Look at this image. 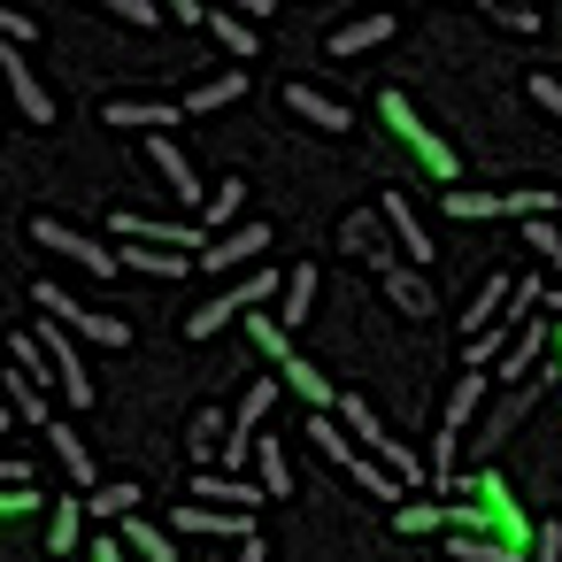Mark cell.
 I'll return each mask as SVG.
<instances>
[{
	"label": "cell",
	"mask_w": 562,
	"mask_h": 562,
	"mask_svg": "<svg viewBox=\"0 0 562 562\" xmlns=\"http://www.w3.org/2000/svg\"><path fill=\"white\" fill-rule=\"evenodd\" d=\"M378 216L393 224V239H401V255H408L416 270H431V232L416 224V209H408V193H401V186H385V201H378Z\"/></svg>",
	"instance_id": "9c48e42d"
},
{
	"label": "cell",
	"mask_w": 562,
	"mask_h": 562,
	"mask_svg": "<svg viewBox=\"0 0 562 562\" xmlns=\"http://www.w3.org/2000/svg\"><path fill=\"white\" fill-rule=\"evenodd\" d=\"M355 485H362V493H370V501H401V493H408V485H401V477H393V470H385V462H370V454H362V462H355Z\"/></svg>",
	"instance_id": "e575fe53"
},
{
	"label": "cell",
	"mask_w": 562,
	"mask_h": 562,
	"mask_svg": "<svg viewBox=\"0 0 562 562\" xmlns=\"http://www.w3.org/2000/svg\"><path fill=\"white\" fill-rule=\"evenodd\" d=\"M86 516H109V524H124V516H139V485H132V477H116V485H101V493H86Z\"/></svg>",
	"instance_id": "d4e9b609"
},
{
	"label": "cell",
	"mask_w": 562,
	"mask_h": 562,
	"mask_svg": "<svg viewBox=\"0 0 562 562\" xmlns=\"http://www.w3.org/2000/svg\"><path fill=\"white\" fill-rule=\"evenodd\" d=\"M32 239H40V247H55V255H70V262H86L93 278H116V270H124L101 239H86V232H70V224H55V216H32Z\"/></svg>",
	"instance_id": "3957f363"
},
{
	"label": "cell",
	"mask_w": 562,
	"mask_h": 562,
	"mask_svg": "<svg viewBox=\"0 0 562 562\" xmlns=\"http://www.w3.org/2000/svg\"><path fill=\"white\" fill-rule=\"evenodd\" d=\"M101 124H116V132H139V124H147V132H155V124H186V109H170V101H124V93H116V101H101ZM155 139H162V132H155Z\"/></svg>",
	"instance_id": "7c38bea8"
},
{
	"label": "cell",
	"mask_w": 562,
	"mask_h": 562,
	"mask_svg": "<svg viewBox=\"0 0 562 562\" xmlns=\"http://www.w3.org/2000/svg\"><path fill=\"white\" fill-rule=\"evenodd\" d=\"M124 262H132V270H147V278H186V262H193V255H162V247H124Z\"/></svg>",
	"instance_id": "d6a6232c"
},
{
	"label": "cell",
	"mask_w": 562,
	"mask_h": 562,
	"mask_svg": "<svg viewBox=\"0 0 562 562\" xmlns=\"http://www.w3.org/2000/svg\"><path fill=\"white\" fill-rule=\"evenodd\" d=\"M186 493H193L201 508H232V516H255V501H270L255 477H232V470H193Z\"/></svg>",
	"instance_id": "277c9868"
},
{
	"label": "cell",
	"mask_w": 562,
	"mask_h": 562,
	"mask_svg": "<svg viewBox=\"0 0 562 562\" xmlns=\"http://www.w3.org/2000/svg\"><path fill=\"white\" fill-rule=\"evenodd\" d=\"M147 155H155V170H162V178H170V193H178V201H186V209H209V186H201V178H193V162H186V147H178V139H170V132H162V139H155V147H147Z\"/></svg>",
	"instance_id": "30bf717a"
},
{
	"label": "cell",
	"mask_w": 562,
	"mask_h": 562,
	"mask_svg": "<svg viewBox=\"0 0 562 562\" xmlns=\"http://www.w3.org/2000/svg\"><path fill=\"white\" fill-rule=\"evenodd\" d=\"M378 116H385V124H393V132L424 155V162H431V178H454V147H447L439 132H424V124H416V109H408L401 93H378Z\"/></svg>",
	"instance_id": "7a4b0ae2"
},
{
	"label": "cell",
	"mask_w": 562,
	"mask_h": 562,
	"mask_svg": "<svg viewBox=\"0 0 562 562\" xmlns=\"http://www.w3.org/2000/svg\"><path fill=\"white\" fill-rule=\"evenodd\" d=\"M239 201H247V178L209 186V224H216V239H224V232H239Z\"/></svg>",
	"instance_id": "83f0119b"
},
{
	"label": "cell",
	"mask_w": 562,
	"mask_h": 562,
	"mask_svg": "<svg viewBox=\"0 0 562 562\" xmlns=\"http://www.w3.org/2000/svg\"><path fill=\"white\" fill-rule=\"evenodd\" d=\"M447 554H454V562H524V554H516L508 539H493V531H454Z\"/></svg>",
	"instance_id": "ffe728a7"
},
{
	"label": "cell",
	"mask_w": 562,
	"mask_h": 562,
	"mask_svg": "<svg viewBox=\"0 0 562 562\" xmlns=\"http://www.w3.org/2000/svg\"><path fill=\"white\" fill-rule=\"evenodd\" d=\"M308 301H316V270L301 262V270H285V308H278V324L301 331V324H308Z\"/></svg>",
	"instance_id": "7402d4cb"
},
{
	"label": "cell",
	"mask_w": 562,
	"mask_h": 562,
	"mask_svg": "<svg viewBox=\"0 0 562 562\" xmlns=\"http://www.w3.org/2000/svg\"><path fill=\"white\" fill-rule=\"evenodd\" d=\"M247 339H255V347H262V355H270V362H278V370H285V362H293V355H285V339H293V331H285V324H278V316H247Z\"/></svg>",
	"instance_id": "836d02e7"
},
{
	"label": "cell",
	"mask_w": 562,
	"mask_h": 562,
	"mask_svg": "<svg viewBox=\"0 0 562 562\" xmlns=\"http://www.w3.org/2000/svg\"><path fill=\"white\" fill-rule=\"evenodd\" d=\"M32 308H47L55 324L86 331L93 347H132V324H124V316H109V308H86V301H70L63 285H32Z\"/></svg>",
	"instance_id": "6da1fadb"
},
{
	"label": "cell",
	"mask_w": 562,
	"mask_h": 562,
	"mask_svg": "<svg viewBox=\"0 0 562 562\" xmlns=\"http://www.w3.org/2000/svg\"><path fill=\"white\" fill-rule=\"evenodd\" d=\"M285 109H293V116H308L316 132H355V109H347L339 93L308 86V78H293V86H285Z\"/></svg>",
	"instance_id": "52a82bcc"
},
{
	"label": "cell",
	"mask_w": 562,
	"mask_h": 562,
	"mask_svg": "<svg viewBox=\"0 0 562 562\" xmlns=\"http://www.w3.org/2000/svg\"><path fill=\"white\" fill-rule=\"evenodd\" d=\"M109 16H124V24H155L162 9H155V0H109Z\"/></svg>",
	"instance_id": "74e56055"
},
{
	"label": "cell",
	"mask_w": 562,
	"mask_h": 562,
	"mask_svg": "<svg viewBox=\"0 0 562 562\" xmlns=\"http://www.w3.org/2000/svg\"><path fill=\"white\" fill-rule=\"evenodd\" d=\"M385 40H393V16L370 9V16H355V24L331 32V55H362V47H385Z\"/></svg>",
	"instance_id": "2e32d148"
},
{
	"label": "cell",
	"mask_w": 562,
	"mask_h": 562,
	"mask_svg": "<svg viewBox=\"0 0 562 562\" xmlns=\"http://www.w3.org/2000/svg\"><path fill=\"white\" fill-rule=\"evenodd\" d=\"M539 347H547V324H539V316H531V324H524V331H516V347H508V355H501V362H493V378H501V385H516V378H524V370H531V362H539Z\"/></svg>",
	"instance_id": "d6986e66"
},
{
	"label": "cell",
	"mask_w": 562,
	"mask_h": 562,
	"mask_svg": "<svg viewBox=\"0 0 562 562\" xmlns=\"http://www.w3.org/2000/svg\"><path fill=\"white\" fill-rule=\"evenodd\" d=\"M262 247H270V224H239V232H224L201 262H209V270H232V262H255Z\"/></svg>",
	"instance_id": "5bb4252c"
},
{
	"label": "cell",
	"mask_w": 562,
	"mask_h": 562,
	"mask_svg": "<svg viewBox=\"0 0 562 562\" xmlns=\"http://www.w3.org/2000/svg\"><path fill=\"white\" fill-rule=\"evenodd\" d=\"M378 278H385V301H393L401 316H431V270H416V262H385Z\"/></svg>",
	"instance_id": "8fae6325"
},
{
	"label": "cell",
	"mask_w": 562,
	"mask_h": 562,
	"mask_svg": "<svg viewBox=\"0 0 562 562\" xmlns=\"http://www.w3.org/2000/svg\"><path fill=\"white\" fill-rule=\"evenodd\" d=\"M78 524H86V493H63V508L47 524V554H78Z\"/></svg>",
	"instance_id": "484cf974"
},
{
	"label": "cell",
	"mask_w": 562,
	"mask_h": 562,
	"mask_svg": "<svg viewBox=\"0 0 562 562\" xmlns=\"http://www.w3.org/2000/svg\"><path fill=\"white\" fill-rule=\"evenodd\" d=\"M547 308H554V316H562V285H547Z\"/></svg>",
	"instance_id": "ee69618b"
},
{
	"label": "cell",
	"mask_w": 562,
	"mask_h": 562,
	"mask_svg": "<svg viewBox=\"0 0 562 562\" xmlns=\"http://www.w3.org/2000/svg\"><path fill=\"white\" fill-rule=\"evenodd\" d=\"M0 385H9V408H16V424H55L47 416V393H40V378H24V370H0Z\"/></svg>",
	"instance_id": "ac0fdd59"
},
{
	"label": "cell",
	"mask_w": 562,
	"mask_h": 562,
	"mask_svg": "<svg viewBox=\"0 0 562 562\" xmlns=\"http://www.w3.org/2000/svg\"><path fill=\"white\" fill-rule=\"evenodd\" d=\"M255 485L278 501V493H293V470H285V447L278 439H255Z\"/></svg>",
	"instance_id": "cb8c5ba5"
},
{
	"label": "cell",
	"mask_w": 562,
	"mask_h": 562,
	"mask_svg": "<svg viewBox=\"0 0 562 562\" xmlns=\"http://www.w3.org/2000/svg\"><path fill=\"white\" fill-rule=\"evenodd\" d=\"M554 362H562V324H554Z\"/></svg>",
	"instance_id": "f6af8a7d"
},
{
	"label": "cell",
	"mask_w": 562,
	"mask_h": 562,
	"mask_svg": "<svg viewBox=\"0 0 562 562\" xmlns=\"http://www.w3.org/2000/svg\"><path fill=\"white\" fill-rule=\"evenodd\" d=\"M186 447H193V454H209V470H216V462H224V447H232V424H224L216 408H201V416H193V431H186Z\"/></svg>",
	"instance_id": "603a6c76"
},
{
	"label": "cell",
	"mask_w": 562,
	"mask_h": 562,
	"mask_svg": "<svg viewBox=\"0 0 562 562\" xmlns=\"http://www.w3.org/2000/svg\"><path fill=\"white\" fill-rule=\"evenodd\" d=\"M270 401H278V378H255V385H247V401H239V416H232V431H239V439H255V424L270 416Z\"/></svg>",
	"instance_id": "f546056e"
},
{
	"label": "cell",
	"mask_w": 562,
	"mask_h": 562,
	"mask_svg": "<svg viewBox=\"0 0 562 562\" xmlns=\"http://www.w3.org/2000/svg\"><path fill=\"white\" fill-rule=\"evenodd\" d=\"M531 562H562V524H539V554Z\"/></svg>",
	"instance_id": "60d3db41"
},
{
	"label": "cell",
	"mask_w": 562,
	"mask_h": 562,
	"mask_svg": "<svg viewBox=\"0 0 562 562\" xmlns=\"http://www.w3.org/2000/svg\"><path fill=\"white\" fill-rule=\"evenodd\" d=\"M531 101H539V109L562 124V78H554V70H531Z\"/></svg>",
	"instance_id": "d590c367"
},
{
	"label": "cell",
	"mask_w": 562,
	"mask_h": 562,
	"mask_svg": "<svg viewBox=\"0 0 562 562\" xmlns=\"http://www.w3.org/2000/svg\"><path fill=\"white\" fill-rule=\"evenodd\" d=\"M485 16H493L501 32H539V16H531V9H485Z\"/></svg>",
	"instance_id": "f35d334b"
},
{
	"label": "cell",
	"mask_w": 562,
	"mask_h": 562,
	"mask_svg": "<svg viewBox=\"0 0 562 562\" xmlns=\"http://www.w3.org/2000/svg\"><path fill=\"white\" fill-rule=\"evenodd\" d=\"M209 24H216V40H224V55H239V63H255V24H247L239 9H216Z\"/></svg>",
	"instance_id": "f1b7e54d"
},
{
	"label": "cell",
	"mask_w": 562,
	"mask_h": 562,
	"mask_svg": "<svg viewBox=\"0 0 562 562\" xmlns=\"http://www.w3.org/2000/svg\"><path fill=\"white\" fill-rule=\"evenodd\" d=\"M116 539H124L132 554H147V562H178L170 531H155V524H139V516H124V524H116Z\"/></svg>",
	"instance_id": "4316f807"
},
{
	"label": "cell",
	"mask_w": 562,
	"mask_h": 562,
	"mask_svg": "<svg viewBox=\"0 0 562 562\" xmlns=\"http://www.w3.org/2000/svg\"><path fill=\"white\" fill-rule=\"evenodd\" d=\"M385 232H393L385 216H347V224H339V239H347L370 270H385V262H393V255H385Z\"/></svg>",
	"instance_id": "e0dca14e"
},
{
	"label": "cell",
	"mask_w": 562,
	"mask_h": 562,
	"mask_svg": "<svg viewBox=\"0 0 562 562\" xmlns=\"http://www.w3.org/2000/svg\"><path fill=\"white\" fill-rule=\"evenodd\" d=\"M524 408H531V393H524V385H516V393H508V401H501V408H493V424H485V439H501V431H508V424H516V416H524Z\"/></svg>",
	"instance_id": "8d00e7d4"
},
{
	"label": "cell",
	"mask_w": 562,
	"mask_h": 562,
	"mask_svg": "<svg viewBox=\"0 0 562 562\" xmlns=\"http://www.w3.org/2000/svg\"><path fill=\"white\" fill-rule=\"evenodd\" d=\"M262 554H270V547H262V539H247V547H239V562H262Z\"/></svg>",
	"instance_id": "7bdbcfd3"
},
{
	"label": "cell",
	"mask_w": 562,
	"mask_h": 562,
	"mask_svg": "<svg viewBox=\"0 0 562 562\" xmlns=\"http://www.w3.org/2000/svg\"><path fill=\"white\" fill-rule=\"evenodd\" d=\"M0 78H9V101L24 109V124H55V116H63V109H55V93L40 86V70H32L16 47H0Z\"/></svg>",
	"instance_id": "5b68a950"
},
{
	"label": "cell",
	"mask_w": 562,
	"mask_h": 562,
	"mask_svg": "<svg viewBox=\"0 0 562 562\" xmlns=\"http://www.w3.org/2000/svg\"><path fill=\"white\" fill-rule=\"evenodd\" d=\"M178 531H193V539H239V547L255 539L247 516H232V508H201V501H193V508L178 501Z\"/></svg>",
	"instance_id": "4fadbf2b"
},
{
	"label": "cell",
	"mask_w": 562,
	"mask_h": 562,
	"mask_svg": "<svg viewBox=\"0 0 562 562\" xmlns=\"http://www.w3.org/2000/svg\"><path fill=\"white\" fill-rule=\"evenodd\" d=\"M47 447L63 454V470H70V485H86V493H101V477H93V454H86V439H78V431H70L63 416L47 424Z\"/></svg>",
	"instance_id": "9a60e30c"
},
{
	"label": "cell",
	"mask_w": 562,
	"mask_h": 562,
	"mask_svg": "<svg viewBox=\"0 0 562 562\" xmlns=\"http://www.w3.org/2000/svg\"><path fill=\"white\" fill-rule=\"evenodd\" d=\"M86 554H93V562H124V539H93Z\"/></svg>",
	"instance_id": "b9f144b4"
},
{
	"label": "cell",
	"mask_w": 562,
	"mask_h": 562,
	"mask_svg": "<svg viewBox=\"0 0 562 562\" xmlns=\"http://www.w3.org/2000/svg\"><path fill=\"white\" fill-rule=\"evenodd\" d=\"M0 40H9V47H24V40H32V16H16V9H0Z\"/></svg>",
	"instance_id": "ab89813d"
},
{
	"label": "cell",
	"mask_w": 562,
	"mask_h": 562,
	"mask_svg": "<svg viewBox=\"0 0 562 562\" xmlns=\"http://www.w3.org/2000/svg\"><path fill=\"white\" fill-rule=\"evenodd\" d=\"M116 232L139 239V247H162V255H170V247H201V255L216 247V239H201L193 224H155V216H139V209H116Z\"/></svg>",
	"instance_id": "ba28073f"
},
{
	"label": "cell",
	"mask_w": 562,
	"mask_h": 562,
	"mask_svg": "<svg viewBox=\"0 0 562 562\" xmlns=\"http://www.w3.org/2000/svg\"><path fill=\"white\" fill-rule=\"evenodd\" d=\"M239 93H247V70H224V78H209V86L186 93V116H209V109H224V101H239Z\"/></svg>",
	"instance_id": "44dd1931"
},
{
	"label": "cell",
	"mask_w": 562,
	"mask_h": 562,
	"mask_svg": "<svg viewBox=\"0 0 562 562\" xmlns=\"http://www.w3.org/2000/svg\"><path fill=\"white\" fill-rule=\"evenodd\" d=\"M40 347H47L55 378H63V401H70V408H86V401H93V378H86V362H78V339L47 316V324H40Z\"/></svg>",
	"instance_id": "8992f818"
},
{
	"label": "cell",
	"mask_w": 562,
	"mask_h": 562,
	"mask_svg": "<svg viewBox=\"0 0 562 562\" xmlns=\"http://www.w3.org/2000/svg\"><path fill=\"white\" fill-rule=\"evenodd\" d=\"M308 431H316V447H324V454H331V462H347V470H355V462H362V454H355V431H347V424H339V416H308Z\"/></svg>",
	"instance_id": "4dcf8cb0"
},
{
	"label": "cell",
	"mask_w": 562,
	"mask_h": 562,
	"mask_svg": "<svg viewBox=\"0 0 562 562\" xmlns=\"http://www.w3.org/2000/svg\"><path fill=\"white\" fill-rule=\"evenodd\" d=\"M447 216H516V201H508V193H462V186H454V193H447Z\"/></svg>",
	"instance_id": "1f68e13d"
}]
</instances>
